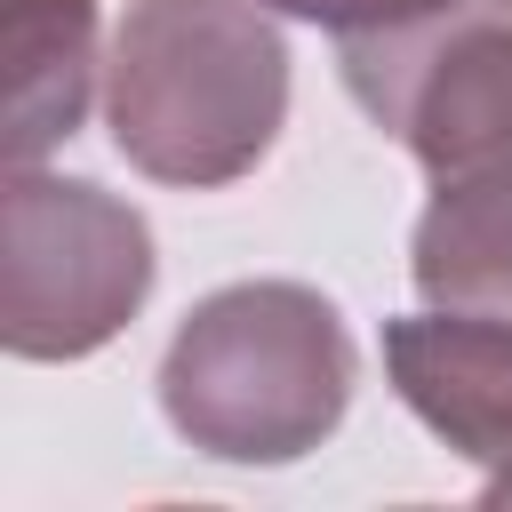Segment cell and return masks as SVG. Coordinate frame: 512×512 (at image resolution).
<instances>
[{"label": "cell", "instance_id": "6da1fadb", "mask_svg": "<svg viewBox=\"0 0 512 512\" xmlns=\"http://www.w3.org/2000/svg\"><path fill=\"white\" fill-rule=\"evenodd\" d=\"M104 120L120 160L152 184H240L288 120V48L264 0H128Z\"/></svg>", "mask_w": 512, "mask_h": 512}, {"label": "cell", "instance_id": "3957f363", "mask_svg": "<svg viewBox=\"0 0 512 512\" xmlns=\"http://www.w3.org/2000/svg\"><path fill=\"white\" fill-rule=\"evenodd\" d=\"M152 296V224L80 176L8 168L0 192V344L16 360H88Z\"/></svg>", "mask_w": 512, "mask_h": 512}, {"label": "cell", "instance_id": "9c48e42d", "mask_svg": "<svg viewBox=\"0 0 512 512\" xmlns=\"http://www.w3.org/2000/svg\"><path fill=\"white\" fill-rule=\"evenodd\" d=\"M480 504H512V480H488V488H480Z\"/></svg>", "mask_w": 512, "mask_h": 512}, {"label": "cell", "instance_id": "ba28073f", "mask_svg": "<svg viewBox=\"0 0 512 512\" xmlns=\"http://www.w3.org/2000/svg\"><path fill=\"white\" fill-rule=\"evenodd\" d=\"M264 8L304 16V24L336 32V40H360V32H392V24H408V16H424V8H440V0H264Z\"/></svg>", "mask_w": 512, "mask_h": 512}, {"label": "cell", "instance_id": "5b68a950", "mask_svg": "<svg viewBox=\"0 0 512 512\" xmlns=\"http://www.w3.org/2000/svg\"><path fill=\"white\" fill-rule=\"evenodd\" d=\"M384 368L424 432L488 464V480H512V320L432 304L384 328Z\"/></svg>", "mask_w": 512, "mask_h": 512}, {"label": "cell", "instance_id": "8992f818", "mask_svg": "<svg viewBox=\"0 0 512 512\" xmlns=\"http://www.w3.org/2000/svg\"><path fill=\"white\" fill-rule=\"evenodd\" d=\"M408 280L440 312L512 320V160L432 184L408 240Z\"/></svg>", "mask_w": 512, "mask_h": 512}, {"label": "cell", "instance_id": "52a82bcc", "mask_svg": "<svg viewBox=\"0 0 512 512\" xmlns=\"http://www.w3.org/2000/svg\"><path fill=\"white\" fill-rule=\"evenodd\" d=\"M96 72V0H8V168H40L80 112Z\"/></svg>", "mask_w": 512, "mask_h": 512}, {"label": "cell", "instance_id": "277c9868", "mask_svg": "<svg viewBox=\"0 0 512 512\" xmlns=\"http://www.w3.org/2000/svg\"><path fill=\"white\" fill-rule=\"evenodd\" d=\"M336 64L432 184L512 160V0H440L392 32L336 40Z\"/></svg>", "mask_w": 512, "mask_h": 512}, {"label": "cell", "instance_id": "7a4b0ae2", "mask_svg": "<svg viewBox=\"0 0 512 512\" xmlns=\"http://www.w3.org/2000/svg\"><path fill=\"white\" fill-rule=\"evenodd\" d=\"M344 312L304 280H240L184 312L160 360V416L216 464H296L352 408Z\"/></svg>", "mask_w": 512, "mask_h": 512}]
</instances>
